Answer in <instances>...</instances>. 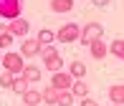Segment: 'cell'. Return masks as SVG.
<instances>
[{"mask_svg": "<svg viewBox=\"0 0 124 106\" xmlns=\"http://www.w3.org/2000/svg\"><path fill=\"white\" fill-rule=\"evenodd\" d=\"M41 58H43V66H46L51 73L61 71V66H63V61H61V56H58V51L53 46H43L41 48Z\"/></svg>", "mask_w": 124, "mask_h": 106, "instance_id": "6da1fadb", "label": "cell"}, {"mask_svg": "<svg viewBox=\"0 0 124 106\" xmlns=\"http://www.w3.org/2000/svg\"><path fill=\"white\" fill-rule=\"evenodd\" d=\"M0 63H3V68H5V71H10L13 76H20V73H23V68H25L23 56H20V53H13V51H8V53H5Z\"/></svg>", "mask_w": 124, "mask_h": 106, "instance_id": "7a4b0ae2", "label": "cell"}, {"mask_svg": "<svg viewBox=\"0 0 124 106\" xmlns=\"http://www.w3.org/2000/svg\"><path fill=\"white\" fill-rule=\"evenodd\" d=\"M78 35H81V25L78 23H66L56 30V41H61V43H76Z\"/></svg>", "mask_w": 124, "mask_h": 106, "instance_id": "3957f363", "label": "cell"}, {"mask_svg": "<svg viewBox=\"0 0 124 106\" xmlns=\"http://www.w3.org/2000/svg\"><path fill=\"white\" fill-rule=\"evenodd\" d=\"M23 13V0H0V18L13 20Z\"/></svg>", "mask_w": 124, "mask_h": 106, "instance_id": "277c9868", "label": "cell"}, {"mask_svg": "<svg viewBox=\"0 0 124 106\" xmlns=\"http://www.w3.org/2000/svg\"><path fill=\"white\" fill-rule=\"evenodd\" d=\"M104 35V28L101 23H86L81 28V35H78V41H81V46H89L91 41H96V38Z\"/></svg>", "mask_w": 124, "mask_h": 106, "instance_id": "5b68a950", "label": "cell"}, {"mask_svg": "<svg viewBox=\"0 0 124 106\" xmlns=\"http://www.w3.org/2000/svg\"><path fill=\"white\" fill-rule=\"evenodd\" d=\"M71 83H74V76H71L69 71H56V73H51V86H53L56 91H69Z\"/></svg>", "mask_w": 124, "mask_h": 106, "instance_id": "8992f818", "label": "cell"}, {"mask_svg": "<svg viewBox=\"0 0 124 106\" xmlns=\"http://www.w3.org/2000/svg\"><path fill=\"white\" fill-rule=\"evenodd\" d=\"M41 43L36 41V38H25L23 43H20V56L23 58H33V56H41Z\"/></svg>", "mask_w": 124, "mask_h": 106, "instance_id": "52a82bcc", "label": "cell"}, {"mask_svg": "<svg viewBox=\"0 0 124 106\" xmlns=\"http://www.w3.org/2000/svg\"><path fill=\"white\" fill-rule=\"evenodd\" d=\"M8 30L13 33L15 38H25L28 30H31V23H28V20H23V18H13V20L8 23Z\"/></svg>", "mask_w": 124, "mask_h": 106, "instance_id": "ba28073f", "label": "cell"}, {"mask_svg": "<svg viewBox=\"0 0 124 106\" xmlns=\"http://www.w3.org/2000/svg\"><path fill=\"white\" fill-rule=\"evenodd\" d=\"M89 53H91V58L104 61V58H106V53H109V46H106L101 38H96V41H91V43H89Z\"/></svg>", "mask_w": 124, "mask_h": 106, "instance_id": "9c48e42d", "label": "cell"}, {"mask_svg": "<svg viewBox=\"0 0 124 106\" xmlns=\"http://www.w3.org/2000/svg\"><path fill=\"white\" fill-rule=\"evenodd\" d=\"M109 101L124 106V83H114V86H109Z\"/></svg>", "mask_w": 124, "mask_h": 106, "instance_id": "30bf717a", "label": "cell"}, {"mask_svg": "<svg viewBox=\"0 0 124 106\" xmlns=\"http://www.w3.org/2000/svg\"><path fill=\"white\" fill-rule=\"evenodd\" d=\"M69 91L74 93L76 99H84V96H89V83H86V81H81V78H74V83H71Z\"/></svg>", "mask_w": 124, "mask_h": 106, "instance_id": "8fae6325", "label": "cell"}, {"mask_svg": "<svg viewBox=\"0 0 124 106\" xmlns=\"http://www.w3.org/2000/svg\"><path fill=\"white\" fill-rule=\"evenodd\" d=\"M15 35L8 30V25H0V51H8L10 46H13Z\"/></svg>", "mask_w": 124, "mask_h": 106, "instance_id": "7c38bea8", "label": "cell"}, {"mask_svg": "<svg viewBox=\"0 0 124 106\" xmlns=\"http://www.w3.org/2000/svg\"><path fill=\"white\" fill-rule=\"evenodd\" d=\"M23 104H25V106H38V104H43L41 91H36V88H28V91L23 93Z\"/></svg>", "mask_w": 124, "mask_h": 106, "instance_id": "4fadbf2b", "label": "cell"}, {"mask_svg": "<svg viewBox=\"0 0 124 106\" xmlns=\"http://www.w3.org/2000/svg\"><path fill=\"white\" fill-rule=\"evenodd\" d=\"M51 10L53 13H71L74 10V0H51Z\"/></svg>", "mask_w": 124, "mask_h": 106, "instance_id": "5bb4252c", "label": "cell"}, {"mask_svg": "<svg viewBox=\"0 0 124 106\" xmlns=\"http://www.w3.org/2000/svg\"><path fill=\"white\" fill-rule=\"evenodd\" d=\"M36 41L41 43V46H51V43L56 41V33L51 30V28H41V30H38V35H36Z\"/></svg>", "mask_w": 124, "mask_h": 106, "instance_id": "9a60e30c", "label": "cell"}, {"mask_svg": "<svg viewBox=\"0 0 124 106\" xmlns=\"http://www.w3.org/2000/svg\"><path fill=\"white\" fill-rule=\"evenodd\" d=\"M109 53L114 56V58L124 61V38H116V41H111V46H109Z\"/></svg>", "mask_w": 124, "mask_h": 106, "instance_id": "2e32d148", "label": "cell"}, {"mask_svg": "<svg viewBox=\"0 0 124 106\" xmlns=\"http://www.w3.org/2000/svg\"><path fill=\"white\" fill-rule=\"evenodd\" d=\"M69 73L74 76V78H84V76H86V63H84V61H74V63L69 66Z\"/></svg>", "mask_w": 124, "mask_h": 106, "instance_id": "e0dca14e", "label": "cell"}, {"mask_svg": "<svg viewBox=\"0 0 124 106\" xmlns=\"http://www.w3.org/2000/svg\"><path fill=\"white\" fill-rule=\"evenodd\" d=\"M28 88H31V83H28L23 76H15V78H13V86H10V91H15V93H20V96H23Z\"/></svg>", "mask_w": 124, "mask_h": 106, "instance_id": "ac0fdd59", "label": "cell"}, {"mask_svg": "<svg viewBox=\"0 0 124 106\" xmlns=\"http://www.w3.org/2000/svg\"><path fill=\"white\" fill-rule=\"evenodd\" d=\"M20 76H23V78H25L28 83H36L38 78H41V68H36V66H25Z\"/></svg>", "mask_w": 124, "mask_h": 106, "instance_id": "d6986e66", "label": "cell"}, {"mask_svg": "<svg viewBox=\"0 0 124 106\" xmlns=\"http://www.w3.org/2000/svg\"><path fill=\"white\" fill-rule=\"evenodd\" d=\"M41 96H43V104H48V106H56V101H58V91H56L53 86L43 88V91H41Z\"/></svg>", "mask_w": 124, "mask_h": 106, "instance_id": "ffe728a7", "label": "cell"}, {"mask_svg": "<svg viewBox=\"0 0 124 106\" xmlns=\"http://www.w3.org/2000/svg\"><path fill=\"white\" fill-rule=\"evenodd\" d=\"M58 106H74L76 104V96L71 91H58V101H56Z\"/></svg>", "mask_w": 124, "mask_h": 106, "instance_id": "44dd1931", "label": "cell"}, {"mask_svg": "<svg viewBox=\"0 0 124 106\" xmlns=\"http://www.w3.org/2000/svg\"><path fill=\"white\" fill-rule=\"evenodd\" d=\"M13 78L15 76L10 73V71H3V73H0V88H10L13 86Z\"/></svg>", "mask_w": 124, "mask_h": 106, "instance_id": "7402d4cb", "label": "cell"}, {"mask_svg": "<svg viewBox=\"0 0 124 106\" xmlns=\"http://www.w3.org/2000/svg\"><path fill=\"white\" fill-rule=\"evenodd\" d=\"M81 106H99V104L94 101V99H89V96H84V99H81Z\"/></svg>", "mask_w": 124, "mask_h": 106, "instance_id": "603a6c76", "label": "cell"}, {"mask_svg": "<svg viewBox=\"0 0 124 106\" xmlns=\"http://www.w3.org/2000/svg\"><path fill=\"white\" fill-rule=\"evenodd\" d=\"M91 3H94V5H99V8H104V5H109L111 0H91Z\"/></svg>", "mask_w": 124, "mask_h": 106, "instance_id": "cb8c5ba5", "label": "cell"}, {"mask_svg": "<svg viewBox=\"0 0 124 106\" xmlns=\"http://www.w3.org/2000/svg\"><path fill=\"white\" fill-rule=\"evenodd\" d=\"M111 106H119V104H111Z\"/></svg>", "mask_w": 124, "mask_h": 106, "instance_id": "d4e9b609", "label": "cell"}, {"mask_svg": "<svg viewBox=\"0 0 124 106\" xmlns=\"http://www.w3.org/2000/svg\"><path fill=\"white\" fill-rule=\"evenodd\" d=\"M0 61H3V56H0Z\"/></svg>", "mask_w": 124, "mask_h": 106, "instance_id": "484cf974", "label": "cell"}, {"mask_svg": "<svg viewBox=\"0 0 124 106\" xmlns=\"http://www.w3.org/2000/svg\"><path fill=\"white\" fill-rule=\"evenodd\" d=\"M23 106H25V104H23Z\"/></svg>", "mask_w": 124, "mask_h": 106, "instance_id": "4316f807", "label": "cell"}]
</instances>
